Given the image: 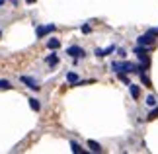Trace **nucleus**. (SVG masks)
Masks as SVG:
<instances>
[{
  "label": "nucleus",
  "mask_w": 158,
  "mask_h": 154,
  "mask_svg": "<svg viewBox=\"0 0 158 154\" xmlns=\"http://www.w3.org/2000/svg\"><path fill=\"white\" fill-rule=\"evenodd\" d=\"M156 117H158V107L154 109V111H150V113H148V117H147V121H152V119H156Z\"/></svg>",
  "instance_id": "nucleus-15"
},
{
  "label": "nucleus",
  "mask_w": 158,
  "mask_h": 154,
  "mask_svg": "<svg viewBox=\"0 0 158 154\" xmlns=\"http://www.w3.org/2000/svg\"><path fill=\"white\" fill-rule=\"evenodd\" d=\"M88 148L92 152H102V144L96 143V140H88Z\"/></svg>",
  "instance_id": "nucleus-7"
},
{
  "label": "nucleus",
  "mask_w": 158,
  "mask_h": 154,
  "mask_svg": "<svg viewBox=\"0 0 158 154\" xmlns=\"http://www.w3.org/2000/svg\"><path fill=\"white\" fill-rule=\"evenodd\" d=\"M45 63L49 66H57L59 65V55H49V57H45Z\"/></svg>",
  "instance_id": "nucleus-6"
},
{
  "label": "nucleus",
  "mask_w": 158,
  "mask_h": 154,
  "mask_svg": "<svg viewBox=\"0 0 158 154\" xmlns=\"http://www.w3.org/2000/svg\"><path fill=\"white\" fill-rule=\"evenodd\" d=\"M20 80H22V82L27 86L29 90H33V92H39V90H41V86H39L37 82H35L33 78H29V76H20Z\"/></svg>",
  "instance_id": "nucleus-4"
},
{
  "label": "nucleus",
  "mask_w": 158,
  "mask_h": 154,
  "mask_svg": "<svg viewBox=\"0 0 158 154\" xmlns=\"http://www.w3.org/2000/svg\"><path fill=\"white\" fill-rule=\"evenodd\" d=\"M47 47H49L51 51H55V49L60 47V41H59V39H49V41H47Z\"/></svg>",
  "instance_id": "nucleus-10"
},
{
  "label": "nucleus",
  "mask_w": 158,
  "mask_h": 154,
  "mask_svg": "<svg viewBox=\"0 0 158 154\" xmlns=\"http://www.w3.org/2000/svg\"><path fill=\"white\" fill-rule=\"evenodd\" d=\"M156 35H158V33H154L152 29H148V33H144V35H141V37H137V43H139V45L152 47L154 41H156Z\"/></svg>",
  "instance_id": "nucleus-2"
},
{
  "label": "nucleus",
  "mask_w": 158,
  "mask_h": 154,
  "mask_svg": "<svg viewBox=\"0 0 158 154\" xmlns=\"http://www.w3.org/2000/svg\"><path fill=\"white\" fill-rule=\"evenodd\" d=\"M55 29H57L55 23H49V26H39L37 29H35V35H37V37H43V35H47V33H53Z\"/></svg>",
  "instance_id": "nucleus-3"
},
{
  "label": "nucleus",
  "mask_w": 158,
  "mask_h": 154,
  "mask_svg": "<svg viewBox=\"0 0 158 154\" xmlns=\"http://www.w3.org/2000/svg\"><path fill=\"white\" fill-rule=\"evenodd\" d=\"M70 150L74 152V154H82V152H84V148H80V144H78V143H74V140L70 143Z\"/></svg>",
  "instance_id": "nucleus-12"
},
{
  "label": "nucleus",
  "mask_w": 158,
  "mask_h": 154,
  "mask_svg": "<svg viewBox=\"0 0 158 154\" xmlns=\"http://www.w3.org/2000/svg\"><path fill=\"white\" fill-rule=\"evenodd\" d=\"M26 2H27V4H33V2H35V0H26Z\"/></svg>",
  "instance_id": "nucleus-18"
},
{
  "label": "nucleus",
  "mask_w": 158,
  "mask_h": 154,
  "mask_svg": "<svg viewBox=\"0 0 158 154\" xmlns=\"http://www.w3.org/2000/svg\"><path fill=\"white\" fill-rule=\"evenodd\" d=\"M12 84L8 82V80H0V90H10Z\"/></svg>",
  "instance_id": "nucleus-14"
},
{
  "label": "nucleus",
  "mask_w": 158,
  "mask_h": 154,
  "mask_svg": "<svg viewBox=\"0 0 158 154\" xmlns=\"http://www.w3.org/2000/svg\"><path fill=\"white\" fill-rule=\"evenodd\" d=\"M66 82H69V84H76L78 82V74H76V72H69V74H66Z\"/></svg>",
  "instance_id": "nucleus-11"
},
{
  "label": "nucleus",
  "mask_w": 158,
  "mask_h": 154,
  "mask_svg": "<svg viewBox=\"0 0 158 154\" xmlns=\"http://www.w3.org/2000/svg\"><path fill=\"white\" fill-rule=\"evenodd\" d=\"M141 82H143L144 86H147V88H152V82L148 80V76L144 74V72H141Z\"/></svg>",
  "instance_id": "nucleus-13"
},
{
  "label": "nucleus",
  "mask_w": 158,
  "mask_h": 154,
  "mask_svg": "<svg viewBox=\"0 0 158 154\" xmlns=\"http://www.w3.org/2000/svg\"><path fill=\"white\" fill-rule=\"evenodd\" d=\"M0 37H2V31H0Z\"/></svg>",
  "instance_id": "nucleus-19"
},
{
  "label": "nucleus",
  "mask_w": 158,
  "mask_h": 154,
  "mask_svg": "<svg viewBox=\"0 0 158 154\" xmlns=\"http://www.w3.org/2000/svg\"><path fill=\"white\" fill-rule=\"evenodd\" d=\"M66 55H70L72 59H80V57H84V49L82 47H78V45H72V47H69V51H66Z\"/></svg>",
  "instance_id": "nucleus-5"
},
{
  "label": "nucleus",
  "mask_w": 158,
  "mask_h": 154,
  "mask_svg": "<svg viewBox=\"0 0 158 154\" xmlns=\"http://www.w3.org/2000/svg\"><path fill=\"white\" fill-rule=\"evenodd\" d=\"M129 92H131V98H133V100H137L139 94H141V90L137 88V84H129Z\"/></svg>",
  "instance_id": "nucleus-8"
},
{
  "label": "nucleus",
  "mask_w": 158,
  "mask_h": 154,
  "mask_svg": "<svg viewBox=\"0 0 158 154\" xmlns=\"http://www.w3.org/2000/svg\"><path fill=\"white\" fill-rule=\"evenodd\" d=\"M147 103H148L150 107H154V106H156V98H154V96H148V98H147Z\"/></svg>",
  "instance_id": "nucleus-16"
},
{
  "label": "nucleus",
  "mask_w": 158,
  "mask_h": 154,
  "mask_svg": "<svg viewBox=\"0 0 158 154\" xmlns=\"http://www.w3.org/2000/svg\"><path fill=\"white\" fill-rule=\"evenodd\" d=\"M80 31H82L84 35H88V33H90V26H88V23H84V26L80 27Z\"/></svg>",
  "instance_id": "nucleus-17"
},
{
  "label": "nucleus",
  "mask_w": 158,
  "mask_h": 154,
  "mask_svg": "<svg viewBox=\"0 0 158 154\" xmlns=\"http://www.w3.org/2000/svg\"><path fill=\"white\" fill-rule=\"evenodd\" d=\"M29 106H31V109H33V111H39V109H41V103H39V100H35V98H29Z\"/></svg>",
  "instance_id": "nucleus-9"
},
{
  "label": "nucleus",
  "mask_w": 158,
  "mask_h": 154,
  "mask_svg": "<svg viewBox=\"0 0 158 154\" xmlns=\"http://www.w3.org/2000/svg\"><path fill=\"white\" fill-rule=\"evenodd\" d=\"M111 69L113 70H123L127 72V74H133V72H141V69L135 65H131V63H113L111 65Z\"/></svg>",
  "instance_id": "nucleus-1"
}]
</instances>
